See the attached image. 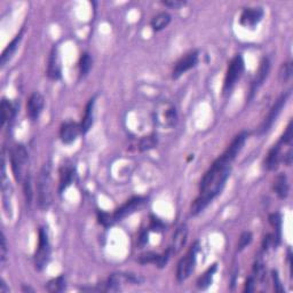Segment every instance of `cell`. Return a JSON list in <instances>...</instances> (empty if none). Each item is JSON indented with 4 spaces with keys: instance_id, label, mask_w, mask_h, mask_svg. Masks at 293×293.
Segmentation results:
<instances>
[{
    "instance_id": "obj_45",
    "label": "cell",
    "mask_w": 293,
    "mask_h": 293,
    "mask_svg": "<svg viewBox=\"0 0 293 293\" xmlns=\"http://www.w3.org/2000/svg\"><path fill=\"white\" fill-rule=\"evenodd\" d=\"M0 292L1 293H8L9 292V288L7 286V284H6L4 279H1L0 281Z\"/></svg>"
},
{
    "instance_id": "obj_4",
    "label": "cell",
    "mask_w": 293,
    "mask_h": 293,
    "mask_svg": "<svg viewBox=\"0 0 293 293\" xmlns=\"http://www.w3.org/2000/svg\"><path fill=\"white\" fill-rule=\"evenodd\" d=\"M51 259V244L50 238H48L47 230L45 228H39V239H38V247L35 253V267L36 269L41 272L44 268H46L48 261Z\"/></svg>"
},
{
    "instance_id": "obj_29",
    "label": "cell",
    "mask_w": 293,
    "mask_h": 293,
    "mask_svg": "<svg viewBox=\"0 0 293 293\" xmlns=\"http://www.w3.org/2000/svg\"><path fill=\"white\" fill-rule=\"evenodd\" d=\"M269 221L275 229V235L273 236H274V239H275V246H277L279 244V239H281L279 238V237H281V227H282L281 216H279L278 213L272 214L269 218Z\"/></svg>"
},
{
    "instance_id": "obj_1",
    "label": "cell",
    "mask_w": 293,
    "mask_h": 293,
    "mask_svg": "<svg viewBox=\"0 0 293 293\" xmlns=\"http://www.w3.org/2000/svg\"><path fill=\"white\" fill-rule=\"evenodd\" d=\"M230 173H232V167H230L229 164H224V163L220 162L219 159H217L213 163L210 170L205 173L203 179H201L200 185L201 195L191 204V216H198L201 212H203L205 208L208 206V204L218 195L221 194L228 178L230 177Z\"/></svg>"
},
{
    "instance_id": "obj_34",
    "label": "cell",
    "mask_w": 293,
    "mask_h": 293,
    "mask_svg": "<svg viewBox=\"0 0 293 293\" xmlns=\"http://www.w3.org/2000/svg\"><path fill=\"white\" fill-rule=\"evenodd\" d=\"M291 142H292V122H290L288 128H286V131L284 132V134L282 135L281 140H279V145L291 146Z\"/></svg>"
},
{
    "instance_id": "obj_25",
    "label": "cell",
    "mask_w": 293,
    "mask_h": 293,
    "mask_svg": "<svg viewBox=\"0 0 293 293\" xmlns=\"http://www.w3.org/2000/svg\"><path fill=\"white\" fill-rule=\"evenodd\" d=\"M170 22H171V15L168 14V13L163 12L152 18L150 25L154 31H161L163 29L167 27V25L170 24Z\"/></svg>"
},
{
    "instance_id": "obj_17",
    "label": "cell",
    "mask_w": 293,
    "mask_h": 293,
    "mask_svg": "<svg viewBox=\"0 0 293 293\" xmlns=\"http://www.w3.org/2000/svg\"><path fill=\"white\" fill-rule=\"evenodd\" d=\"M269 70H270V62L268 58L265 57L261 61V63H260V67H259L258 71H256L255 79H253L252 84H251V96L255 95L256 90H258L259 87L262 85L263 81L266 80L267 76H268Z\"/></svg>"
},
{
    "instance_id": "obj_41",
    "label": "cell",
    "mask_w": 293,
    "mask_h": 293,
    "mask_svg": "<svg viewBox=\"0 0 293 293\" xmlns=\"http://www.w3.org/2000/svg\"><path fill=\"white\" fill-rule=\"evenodd\" d=\"M273 278H274V286H275V290L276 291L278 292H283V289H282V285H281V282H279V278H278V275H277V272H273Z\"/></svg>"
},
{
    "instance_id": "obj_16",
    "label": "cell",
    "mask_w": 293,
    "mask_h": 293,
    "mask_svg": "<svg viewBox=\"0 0 293 293\" xmlns=\"http://www.w3.org/2000/svg\"><path fill=\"white\" fill-rule=\"evenodd\" d=\"M1 191H2V204H4L5 212L9 217V213L12 211L11 206V196H12V188L9 184V180L6 175V167H5V161L2 159V166H1Z\"/></svg>"
},
{
    "instance_id": "obj_44",
    "label": "cell",
    "mask_w": 293,
    "mask_h": 293,
    "mask_svg": "<svg viewBox=\"0 0 293 293\" xmlns=\"http://www.w3.org/2000/svg\"><path fill=\"white\" fill-rule=\"evenodd\" d=\"M283 161H284V163L288 166L291 165V163H292V149H289V151L284 155V158H283Z\"/></svg>"
},
{
    "instance_id": "obj_24",
    "label": "cell",
    "mask_w": 293,
    "mask_h": 293,
    "mask_svg": "<svg viewBox=\"0 0 293 293\" xmlns=\"http://www.w3.org/2000/svg\"><path fill=\"white\" fill-rule=\"evenodd\" d=\"M16 108L11 101L2 99L1 102V125L5 126L6 123L12 122L13 118L15 117Z\"/></svg>"
},
{
    "instance_id": "obj_12",
    "label": "cell",
    "mask_w": 293,
    "mask_h": 293,
    "mask_svg": "<svg viewBox=\"0 0 293 293\" xmlns=\"http://www.w3.org/2000/svg\"><path fill=\"white\" fill-rule=\"evenodd\" d=\"M198 60H200V54H198V52H191V53L187 54L175 64L172 77H173L174 79H178L179 77H181L182 74L187 73L188 70L196 67Z\"/></svg>"
},
{
    "instance_id": "obj_26",
    "label": "cell",
    "mask_w": 293,
    "mask_h": 293,
    "mask_svg": "<svg viewBox=\"0 0 293 293\" xmlns=\"http://www.w3.org/2000/svg\"><path fill=\"white\" fill-rule=\"evenodd\" d=\"M217 265H213L212 267H210L206 272L204 273V275H201V277L198 278L197 281V288L200 290H206L208 286L212 284L213 281V276L217 272Z\"/></svg>"
},
{
    "instance_id": "obj_13",
    "label": "cell",
    "mask_w": 293,
    "mask_h": 293,
    "mask_svg": "<svg viewBox=\"0 0 293 293\" xmlns=\"http://www.w3.org/2000/svg\"><path fill=\"white\" fill-rule=\"evenodd\" d=\"M45 107V99L40 93L35 92L29 97L27 103V113L31 120H37L41 115Z\"/></svg>"
},
{
    "instance_id": "obj_23",
    "label": "cell",
    "mask_w": 293,
    "mask_h": 293,
    "mask_svg": "<svg viewBox=\"0 0 293 293\" xmlns=\"http://www.w3.org/2000/svg\"><path fill=\"white\" fill-rule=\"evenodd\" d=\"M274 190H275V193L277 194V196L281 198V200H284V198L288 197L289 182H288V178H286L285 174L281 173L276 177L275 183H274Z\"/></svg>"
},
{
    "instance_id": "obj_21",
    "label": "cell",
    "mask_w": 293,
    "mask_h": 293,
    "mask_svg": "<svg viewBox=\"0 0 293 293\" xmlns=\"http://www.w3.org/2000/svg\"><path fill=\"white\" fill-rule=\"evenodd\" d=\"M22 35H23V30H21V32H19L18 35L15 36V38L13 39L11 43L7 45V47L5 48V51L2 52L1 67H5L6 63H7V62L12 58L13 55H14V53L16 52V50H18V47L19 45V41H21V39H22Z\"/></svg>"
},
{
    "instance_id": "obj_14",
    "label": "cell",
    "mask_w": 293,
    "mask_h": 293,
    "mask_svg": "<svg viewBox=\"0 0 293 293\" xmlns=\"http://www.w3.org/2000/svg\"><path fill=\"white\" fill-rule=\"evenodd\" d=\"M47 76L53 80L61 78V58L56 46L52 48L47 64Z\"/></svg>"
},
{
    "instance_id": "obj_15",
    "label": "cell",
    "mask_w": 293,
    "mask_h": 293,
    "mask_svg": "<svg viewBox=\"0 0 293 293\" xmlns=\"http://www.w3.org/2000/svg\"><path fill=\"white\" fill-rule=\"evenodd\" d=\"M79 133H81L80 125L73 122L64 123L60 129L61 141L66 143V145H71V143L76 141Z\"/></svg>"
},
{
    "instance_id": "obj_22",
    "label": "cell",
    "mask_w": 293,
    "mask_h": 293,
    "mask_svg": "<svg viewBox=\"0 0 293 293\" xmlns=\"http://www.w3.org/2000/svg\"><path fill=\"white\" fill-rule=\"evenodd\" d=\"M94 103H95V100L92 99V100H90V102L87 103V106H86L85 115H84L83 122H81V124H80V131L83 134H86V133L90 131V128H92V125H93Z\"/></svg>"
},
{
    "instance_id": "obj_28",
    "label": "cell",
    "mask_w": 293,
    "mask_h": 293,
    "mask_svg": "<svg viewBox=\"0 0 293 293\" xmlns=\"http://www.w3.org/2000/svg\"><path fill=\"white\" fill-rule=\"evenodd\" d=\"M46 290L51 293L62 292L66 290V278L64 276H58L56 278H53L52 281L47 283Z\"/></svg>"
},
{
    "instance_id": "obj_18",
    "label": "cell",
    "mask_w": 293,
    "mask_h": 293,
    "mask_svg": "<svg viewBox=\"0 0 293 293\" xmlns=\"http://www.w3.org/2000/svg\"><path fill=\"white\" fill-rule=\"evenodd\" d=\"M188 237V227L187 224H181L180 227H178V229L175 230L173 239H172V245L170 246L172 250V255H177L180 252L182 247L187 243Z\"/></svg>"
},
{
    "instance_id": "obj_2",
    "label": "cell",
    "mask_w": 293,
    "mask_h": 293,
    "mask_svg": "<svg viewBox=\"0 0 293 293\" xmlns=\"http://www.w3.org/2000/svg\"><path fill=\"white\" fill-rule=\"evenodd\" d=\"M37 203L41 210H47L52 203V177L50 163L45 164L37 181Z\"/></svg>"
},
{
    "instance_id": "obj_11",
    "label": "cell",
    "mask_w": 293,
    "mask_h": 293,
    "mask_svg": "<svg viewBox=\"0 0 293 293\" xmlns=\"http://www.w3.org/2000/svg\"><path fill=\"white\" fill-rule=\"evenodd\" d=\"M263 18V9L261 7L245 8L239 18V23L246 29H255Z\"/></svg>"
},
{
    "instance_id": "obj_30",
    "label": "cell",
    "mask_w": 293,
    "mask_h": 293,
    "mask_svg": "<svg viewBox=\"0 0 293 293\" xmlns=\"http://www.w3.org/2000/svg\"><path fill=\"white\" fill-rule=\"evenodd\" d=\"M156 146H157V136L155 135L143 136L139 142V149L141 151L150 150V149H154Z\"/></svg>"
},
{
    "instance_id": "obj_35",
    "label": "cell",
    "mask_w": 293,
    "mask_h": 293,
    "mask_svg": "<svg viewBox=\"0 0 293 293\" xmlns=\"http://www.w3.org/2000/svg\"><path fill=\"white\" fill-rule=\"evenodd\" d=\"M6 259H7V242H6V237L4 234L1 235V246H0V262L1 266L5 265Z\"/></svg>"
},
{
    "instance_id": "obj_36",
    "label": "cell",
    "mask_w": 293,
    "mask_h": 293,
    "mask_svg": "<svg viewBox=\"0 0 293 293\" xmlns=\"http://www.w3.org/2000/svg\"><path fill=\"white\" fill-rule=\"evenodd\" d=\"M97 219H99V222L101 224H103L104 227H109L111 226L113 220V217H110V214L106 213V212H99L97 213Z\"/></svg>"
},
{
    "instance_id": "obj_6",
    "label": "cell",
    "mask_w": 293,
    "mask_h": 293,
    "mask_svg": "<svg viewBox=\"0 0 293 293\" xmlns=\"http://www.w3.org/2000/svg\"><path fill=\"white\" fill-rule=\"evenodd\" d=\"M244 73V58L240 54L236 55L235 57L230 61L228 66L226 78H224L223 84V93L227 94L232 92L234 87L237 84V81L240 79Z\"/></svg>"
},
{
    "instance_id": "obj_37",
    "label": "cell",
    "mask_w": 293,
    "mask_h": 293,
    "mask_svg": "<svg viewBox=\"0 0 293 293\" xmlns=\"http://www.w3.org/2000/svg\"><path fill=\"white\" fill-rule=\"evenodd\" d=\"M171 256H172V250H171V247H168V249L166 250L162 256H159L157 262H156L159 268H163V267L166 266V263L168 262V260H170Z\"/></svg>"
},
{
    "instance_id": "obj_40",
    "label": "cell",
    "mask_w": 293,
    "mask_h": 293,
    "mask_svg": "<svg viewBox=\"0 0 293 293\" xmlns=\"http://www.w3.org/2000/svg\"><path fill=\"white\" fill-rule=\"evenodd\" d=\"M150 228L155 232H163L164 230V224H163L158 219H152L150 222Z\"/></svg>"
},
{
    "instance_id": "obj_19",
    "label": "cell",
    "mask_w": 293,
    "mask_h": 293,
    "mask_svg": "<svg viewBox=\"0 0 293 293\" xmlns=\"http://www.w3.org/2000/svg\"><path fill=\"white\" fill-rule=\"evenodd\" d=\"M74 180V167L69 162H66L60 167V193L66 190Z\"/></svg>"
},
{
    "instance_id": "obj_3",
    "label": "cell",
    "mask_w": 293,
    "mask_h": 293,
    "mask_svg": "<svg viewBox=\"0 0 293 293\" xmlns=\"http://www.w3.org/2000/svg\"><path fill=\"white\" fill-rule=\"evenodd\" d=\"M11 163L15 180L24 182L29 177V154L23 145H16L12 149Z\"/></svg>"
},
{
    "instance_id": "obj_5",
    "label": "cell",
    "mask_w": 293,
    "mask_h": 293,
    "mask_svg": "<svg viewBox=\"0 0 293 293\" xmlns=\"http://www.w3.org/2000/svg\"><path fill=\"white\" fill-rule=\"evenodd\" d=\"M178 113L175 107L171 102L164 101L155 110V122L163 128H171L177 124Z\"/></svg>"
},
{
    "instance_id": "obj_42",
    "label": "cell",
    "mask_w": 293,
    "mask_h": 293,
    "mask_svg": "<svg viewBox=\"0 0 293 293\" xmlns=\"http://www.w3.org/2000/svg\"><path fill=\"white\" fill-rule=\"evenodd\" d=\"M255 291V278L249 277L245 284V292H252Z\"/></svg>"
},
{
    "instance_id": "obj_9",
    "label": "cell",
    "mask_w": 293,
    "mask_h": 293,
    "mask_svg": "<svg viewBox=\"0 0 293 293\" xmlns=\"http://www.w3.org/2000/svg\"><path fill=\"white\" fill-rule=\"evenodd\" d=\"M247 139V133L242 132L238 135L235 136V139L233 140V142L230 143V146L226 149V151L223 152L222 156L219 157L220 162L224 163V164H232V162L237 157V155L239 154V151L242 150V148L245 145Z\"/></svg>"
},
{
    "instance_id": "obj_33",
    "label": "cell",
    "mask_w": 293,
    "mask_h": 293,
    "mask_svg": "<svg viewBox=\"0 0 293 293\" xmlns=\"http://www.w3.org/2000/svg\"><path fill=\"white\" fill-rule=\"evenodd\" d=\"M159 258V255L155 252H146L145 255L140 256L139 258V262L142 263V265H146V263H151V262H157V260Z\"/></svg>"
},
{
    "instance_id": "obj_10",
    "label": "cell",
    "mask_w": 293,
    "mask_h": 293,
    "mask_svg": "<svg viewBox=\"0 0 293 293\" xmlns=\"http://www.w3.org/2000/svg\"><path fill=\"white\" fill-rule=\"evenodd\" d=\"M146 203V198L143 197H133L131 200L126 201L125 204H123L119 208H117L113 213V220L115 221H120L123 219H125L126 217L131 216L138 211L140 207L143 206V204Z\"/></svg>"
},
{
    "instance_id": "obj_46",
    "label": "cell",
    "mask_w": 293,
    "mask_h": 293,
    "mask_svg": "<svg viewBox=\"0 0 293 293\" xmlns=\"http://www.w3.org/2000/svg\"><path fill=\"white\" fill-rule=\"evenodd\" d=\"M22 291H24V292H28V291H31V292H34V290L32 289H30V288H22Z\"/></svg>"
},
{
    "instance_id": "obj_38",
    "label": "cell",
    "mask_w": 293,
    "mask_h": 293,
    "mask_svg": "<svg viewBox=\"0 0 293 293\" xmlns=\"http://www.w3.org/2000/svg\"><path fill=\"white\" fill-rule=\"evenodd\" d=\"M163 5H165L166 7L179 9V8L183 7V6L185 5V1H178V0H171V1H163Z\"/></svg>"
},
{
    "instance_id": "obj_32",
    "label": "cell",
    "mask_w": 293,
    "mask_h": 293,
    "mask_svg": "<svg viewBox=\"0 0 293 293\" xmlns=\"http://www.w3.org/2000/svg\"><path fill=\"white\" fill-rule=\"evenodd\" d=\"M251 242H252V234L250 232H244L239 237L237 249H238V251H242L245 249L247 245H250Z\"/></svg>"
},
{
    "instance_id": "obj_7",
    "label": "cell",
    "mask_w": 293,
    "mask_h": 293,
    "mask_svg": "<svg viewBox=\"0 0 293 293\" xmlns=\"http://www.w3.org/2000/svg\"><path fill=\"white\" fill-rule=\"evenodd\" d=\"M198 252V243L196 242L193 246L190 247V250L188 251V253L183 256L178 263L177 268V278L179 282H183L189 276L193 274L195 266H196V256Z\"/></svg>"
},
{
    "instance_id": "obj_39",
    "label": "cell",
    "mask_w": 293,
    "mask_h": 293,
    "mask_svg": "<svg viewBox=\"0 0 293 293\" xmlns=\"http://www.w3.org/2000/svg\"><path fill=\"white\" fill-rule=\"evenodd\" d=\"M272 246H275V239H274V236L273 235H267L265 238H263V242H262V247L263 250H268L269 247Z\"/></svg>"
},
{
    "instance_id": "obj_20",
    "label": "cell",
    "mask_w": 293,
    "mask_h": 293,
    "mask_svg": "<svg viewBox=\"0 0 293 293\" xmlns=\"http://www.w3.org/2000/svg\"><path fill=\"white\" fill-rule=\"evenodd\" d=\"M279 162H281V145H276L270 149L268 155H267L266 158V167L268 168L269 171H274L278 167Z\"/></svg>"
},
{
    "instance_id": "obj_8",
    "label": "cell",
    "mask_w": 293,
    "mask_h": 293,
    "mask_svg": "<svg viewBox=\"0 0 293 293\" xmlns=\"http://www.w3.org/2000/svg\"><path fill=\"white\" fill-rule=\"evenodd\" d=\"M290 94H291V92L289 91V92L282 94V95L278 97L274 106H273V108L270 109V111L268 113V116H267V118L263 120L262 125L260 126V129H259L260 134H263V133L269 131V128H272V125L274 124L276 118H277L279 113H281L282 109L284 108V106H285L286 101H288V99H289Z\"/></svg>"
},
{
    "instance_id": "obj_27",
    "label": "cell",
    "mask_w": 293,
    "mask_h": 293,
    "mask_svg": "<svg viewBox=\"0 0 293 293\" xmlns=\"http://www.w3.org/2000/svg\"><path fill=\"white\" fill-rule=\"evenodd\" d=\"M93 60L89 53H83L79 60V74L80 77H85L92 69Z\"/></svg>"
},
{
    "instance_id": "obj_43",
    "label": "cell",
    "mask_w": 293,
    "mask_h": 293,
    "mask_svg": "<svg viewBox=\"0 0 293 293\" xmlns=\"http://www.w3.org/2000/svg\"><path fill=\"white\" fill-rule=\"evenodd\" d=\"M146 243H148V233H146V230H143V232L140 234V236H139V245L143 246V245H146Z\"/></svg>"
},
{
    "instance_id": "obj_31",
    "label": "cell",
    "mask_w": 293,
    "mask_h": 293,
    "mask_svg": "<svg viewBox=\"0 0 293 293\" xmlns=\"http://www.w3.org/2000/svg\"><path fill=\"white\" fill-rule=\"evenodd\" d=\"M292 62H286L281 68L279 71V77H281L282 81H288L292 76Z\"/></svg>"
}]
</instances>
